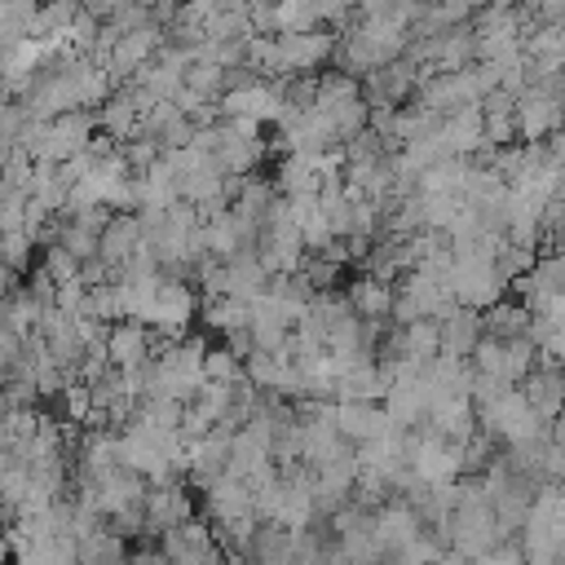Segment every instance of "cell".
Segmentation results:
<instances>
[{"instance_id":"1","label":"cell","mask_w":565,"mask_h":565,"mask_svg":"<svg viewBox=\"0 0 565 565\" xmlns=\"http://www.w3.org/2000/svg\"><path fill=\"white\" fill-rule=\"evenodd\" d=\"M477 424L499 441V446H512V441H525L534 433L547 428V419L530 406V397L521 393V384H508L503 393L477 402Z\"/></svg>"},{"instance_id":"2","label":"cell","mask_w":565,"mask_h":565,"mask_svg":"<svg viewBox=\"0 0 565 565\" xmlns=\"http://www.w3.org/2000/svg\"><path fill=\"white\" fill-rule=\"evenodd\" d=\"M199 305H203V296H199L194 278L163 274V278H159V296H154L150 327H154L159 335H168V340H181V335H190V322L199 318Z\"/></svg>"},{"instance_id":"3","label":"cell","mask_w":565,"mask_h":565,"mask_svg":"<svg viewBox=\"0 0 565 565\" xmlns=\"http://www.w3.org/2000/svg\"><path fill=\"white\" fill-rule=\"evenodd\" d=\"M446 287H450V296H455L459 305L486 309V305H494V300L508 291V278L494 269V260H486V256H459V252H455V265H450Z\"/></svg>"},{"instance_id":"4","label":"cell","mask_w":565,"mask_h":565,"mask_svg":"<svg viewBox=\"0 0 565 565\" xmlns=\"http://www.w3.org/2000/svg\"><path fill=\"white\" fill-rule=\"evenodd\" d=\"M335 44H340V31L335 26H309V31H278V53L287 62L291 75H313L322 66L335 62Z\"/></svg>"},{"instance_id":"5","label":"cell","mask_w":565,"mask_h":565,"mask_svg":"<svg viewBox=\"0 0 565 565\" xmlns=\"http://www.w3.org/2000/svg\"><path fill=\"white\" fill-rule=\"evenodd\" d=\"M419 79H424V71L411 57H393V62H384V66L362 75V97L371 106H406L415 97Z\"/></svg>"},{"instance_id":"6","label":"cell","mask_w":565,"mask_h":565,"mask_svg":"<svg viewBox=\"0 0 565 565\" xmlns=\"http://www.w3.org/2000/svg\"><path fill=\"white\" fill-rule=\"evenodd\" d=\"M565 124V97H556L547 84H530L516 97V132L525 141H547Z\"/></svg>"},{"instance_id":"7","label":"cell","mask_w":565,"mask_h":565,"mask_svg":"<svg viewBox=\"0 0 565 565\" xmlns=\"http://www.w3.org/2000/svg\"><path fill=\"white\" fill-rule=\"evenodd\" d=\"M159 547H163L168 561H181V565H194V561H225V552H221V543H216V534H212V521H199V516H190V521L163 530V534H159Z\"/></svg>"},{"instance_id":"8","label":"cell","mask_w":565,"mask_h":565,"mask_svg":"<svg viewBox=\"0 0 565 565\" xmlns=\"http://www.w3.org/2000/svg\"><path fill=\"white\" fill-rule=\"evenodd\" d=\"M190 516H199V503H194L190 481L150 486V494H146V534L159 539L163 530H172V525H181V521H190Z\"/></svg>"},{"instance_id":"9","label":"cell","mask_w":565,"mask_h":565,"mask_svg":"<svg viewBox=\"0 0 565 565\" xmlns=\"http://www.w3.org/2000/svg\"><path fill=\"white\" fill-rule=\"evenodd\" d=\"M93 132H97V110L71 106V110H62V115L49 119V137H44V154L40 159H57L62 163V159L79 154Z\"/></svg>"},{"instance_id":"10","label":"cell","mask_w":565,"mask_h":565,"mask_svg":"<svg viewBox=\"0 0 565 565\" xmlns=\"http://www.w3.org/2000/svg\"><path fill=\"white\" fill-rule=\"evenodd\" d=\"M163 44H168V35H163V26H159V22L132 26V31H124V35H119V44H115V53H110L106 71L115 75V84H124V79H132V71H137V66H146Z\"/></svg>"},{"instance_id":"11","label":"cell","mask_w":565,"mask_h":565,"mask_svg":"<svg viewBox=\"0 0 565 565\" xmlns=\"http://www.w3.org/2000/svg\"><path fill=\"white\" fill-rule=\"evenodd\" d=\"M199 508L207 512V521H238V516H247V512H256V490L243 481V477H234V472H225V477H216L212 486H203L199 490Z\"/></svg>"},{"instance_id":"12","label":"cell","mask_w":565,"mask_h":565,"mask_svg":"<svg viewBox=\"0 0 565 565\" xmlns=\"http://www.w3.org/2000/svg\"><path fill=\"white\" fill-rule=\"evenodd\" d=\"M521 393L530 397V406L552 424L561 411H565V366H556V362H547V358H539L521 380Z\"/></svg>"},{"instance_id":"13","label":"cell","mask_w":565,"mask_h":565,"mask_svg":"<svg viewBox=\"0 0 565 565\" xmlns=\"http://www.w3.org/2000/svg\"><path fill=\"white\" fill-rule=\"evenodd\" d=\"M437 327H441V353H455V358H472L477 340L486 335L481 309L459 305V300H450V305L437 313Z\"/></svg>"},{"instance_id":"14","label":"cell","mask_w":565,"mask_h":565,"mask_svg":"<svg viewBox=\"0 0 565 565\" xmlns=\"http://www.w3.org/2000/svg\"><path fill=\"white\" fill-rule=\"evenodd\" d=\"M388 424H393V419H388L384 402H362V397H353V402H335V428H340V437L353 441V446L380 437Z\"/></svg>"},{"instance_id":"15","label":"cell","mask_w":565,"mask_h":565,"mask_svg":"<svg viewBox=\"0 0 565 565\" xmlns=\"http://www.w3.org/2000/svg\"><path fill=\"white\" fill-rule=\"evenodd\" d=\"M141 221H137V212H115L110 221H106V230H102V243H97V256L119 274L124 269V260L141 247Z\"/></svg>"},{"instance_id":"16","label":"cell","mask_w":565,"mask_h":565,"mask_svg":"<svg viewBox=\"0 0 565 565\" xmlns=\"http://www.w3.org/2000/svg\"><path fill=\"white\" fill-rule=\"evenodd\" d=\"M150 344H154L150 322H137V318H119V322H110L106 349H110V362H115L119 371L146 362V358H150Z\"/></svg>"},{"instance_id":"17","label":"cell","mask_w":565,"mask_h":565,"mask_svg":"<svg viewBox=\"0 0 565 565\" xmlns=\"http://www.w3.org/2000/svg\"><path fill=\"white\" fill-rule=\"evenodd\" d=\"M344 296H349V305H353L362 318H388V313H393V282L380 278V274H371V269H362V274L344 287Z\"/></svg>"},{"instance_id":"18","label":"cell","mask_w":565,"mask_h":565,"mask_svg":"<svg viewBox=\"0 0 565 565\" xmlns=\"http://www.w3.org/2000/svg\"><path fill=\"white\" fill-rule=\"evenodd\" d=\"M97 128H106L115 141H128V137L141 132V110H137V102H132V93L124 84L97 106Z\"/></svg>"},{"instance_id":"19","label":"cell","mask_w":565,"mask_h":565,"mask_svg":"<svg viewBox=\"0 0 565 565\" xmlns=\"http://www.w3.org/2000/svg\"><path fill=\"white\" fill-rule=\"evenodd\" d=\"M199 322L207 327V331H216V335H230V331H238V327H247L252 322V300H238V296H207L203 305H199Z\"/></svg>"},{"instance_id":"20","label":"cell","mask_w":565,"mask_h":565,"mask_svg":"<svg viewBox=\"0 0 565 565\" xmlns=\"http://www.w3.org/2000/svg\"><path fill=\"white\" fill-rule=\"evenodd\" d=\"M384 388H388V380H384V371H380V358H371V362H358L353 371H344V375L335 380V402H353V397L380 402Z\"/></svg>"},{"instance_id":"21","label":"cell","mask_w":565,"mask_h":565,"mask_svg":"<svg viewBox=\"0 0 565 565\" xmlns=\"http://www.w3.org/2000/svg\"><path fill=\"white\" fill-rule=\"evenodd\" d=\"M252 561H265V565L296 561V530L282 521H260L252 534Z\"/></svg>"},{"instance_id":"22","label":"cell","mask_w":565,"mask_h":565,"mask_svg":"<svg viewBox=\"0 0 565 565\" xmlns=\"http://www.w3.org/2000/svg\"><path fill=\"white\" fill-rule=\"evenodd\" d=\"M225 265H230V296H238V300H256V296H265V287H269V269L260 265L256 247H252V252H234Z\"/></svg>"},{"instance_id":"23","label":"cell","mask_w":565,"mask_h":565,"mask_svg":"<svg viewBox=\"0 0 565 565\" xmlns=\"http://www.w3.org/2000/svg\"><path fill=\"white\" fill-rule=\"evenodd\" d=\"M79 9H84L79 0H40L26 35H35V40H62L71 31V22L79 18Z\"/></svg>"},{"instance_id":"24","label":"cell","mask_w":565,"mask_h":565,"mask_svg":"<svg viewBox=\"0 0 565 565\" xmlns=\"http://www.w3.org/2000/svg\"><path fill=\"white\" fill-rule=\"evenodd\" d=\"M128 556V539L106 521V525H97V530H88L84 539H79V561H97V565H106V561H124Z\"/></svg>"},{"instance_id":"25","label":"cell","mask_w":565,"mask_h":565,"mask_svg":"<svg viewBox=\"0 0 565 565\" xmlns=\"http://www.w3.org/2000/svg\"><path fill=\"white\" fill-rule=\"evenodd\" d=\"M225 71L230 66H221L216 57H194L190 66H185V88H194V93H203V97H221L225 93Z\"/></svg>"},{"instance_id":"26","label":"cell","mask_w":565,"mask_h":565,"mask_svg":"<svg viewBox=\"0 0 565 565\" xmlns=\"http://www.w3.org/2000/svg\"><path fill=\"white\" fill-rule=\"evenodd\" d=\"M203 375H207V380H225V384H234V380H243V375H247V362H243L230 344H207Z\"/></svg>"},{"instance_id":"27","label":"cell","mask_w":565,"mask_h":565,"mask_svg":"<svg viewBox=\"0 0 565 565\" xmlns=\"http://www.w3.org/2000/svg\"><path fill=\"white\" fill-rule=\"evenodd\" d=\"M35 238L26 234V230H18V234H0V260L9 265V269H18V274H26L31 265H35Z\"/></svg>"},{"instance_id":"28","label":"cell","mask_w":565,"mask_h":565,"mask_svg":"<svg viewBox=\"0 0 565 565\" xmlns=\"http://www.w3.org/2000/svg\"><path fill=\"white\" fill-rule=\"evenodd\" d=\"M57 402H62L66 419L84 424V419H88V411H93V388H88V380H79V375H66V384H62Z\"/></svg>"},{"instance_id":"29","label":"cell","mask_w":565,"mask_h":565,"mask_svg":"<svg viewBox=\"0 0 565 565\" xmlns=\"http://www.w3.org/2000/svg\"><path fill=\"white\" fill-rule=\"evenodd\" d=\"M40 265H44V269H49L57 282H66V278H75V274H79V265H84V260H79L71 247H62V243H44Z\"/></svg>"},{"instance_id":"30","label":"cell","mask_w":565,"mask_h":565,"mask_svg":"<svg viewBox=\"0 0 565 565\" xmlns=\"http://www.w3.org/2000/svg\"><path fill=\"white\" fill-rule=\"evenodd\" d=\"M97 31H102V18L97 13H88V9H79V18L71 22V31H66V40H71V49L75 53H93V44H97Z\"/></svg>"},{"instance_id":"31","label":"cell","mask_w":565,"mask_h":565,"mask_svg":"<svg viewBox=\"0 0 565 565\" xmlns=\"http://www.w3.org/2000/svg\"><path fill=\"white\" fill-rule=\"evenodd\" d=\"M26 230V194H4L0 199V234Z\"/></svg>"},{"instance_id":"32","label":"cell","mask_w":565,"mask_h":565,"mask_svg":"<svg viewBox=\"0 0 565 565\" xmlns=\"http://www.w3.org/2000/svg\"><path fill=\"white\" fill-rule=\"evenodd\" d=\"M84 300H88V282H84V274H75V278H66V282H57V305H62L66 313H79V309H84Z\"/></svg>"},{"instance_id":"33","label":"cell","mask_w":565,"mask_h":565,"mask_svg":"<svg viewBox=\"0 0 565 565\" xmlns=\"http://www.w3.org/2000/svg\"><path fill=\"white\" fill-rule=\"evenodd\" d=\"M313 4H318V18H322L327 26H335V31L358 13V0H313Z\"/></svg>"},{"instance_id":"34","label":"cell","mask_w":565,"mask_h":565,"mask_svg":"<svg viewBox=\"0 0 565 565\" xmlns=\"http://www.w3.org/2000/svg\"><path fill=\"white\" fill-rule=\"evenodd\" d=\"M547 150H552V154H556V159L565 163V124H561V128H556V132L547 137Z\"/></svg>"},{"instance_id":"35","label":"cell","mask_w":565,"mask_h":565,"mask_svg":"<svg viewBox=\"0 0 565 565\" xmlns=\"http://www.w3.org/2000/svg\"><path fill=\"white\" fill-rule=\"evenodd\" d=\"M4 97H13V84H9V75L0 71V102H4Z\"/></svg>"},{"instance_id":"36","label":"cell","mask_w":565,"mask_h":565,"mask_svg":"<svg viewBox=\"0 0 565 565\" xmlns=\"http://www.w3.org/2000/svg\"><path fill=\"white\" fill-rule=\"evenodd\" d=\"M9 150H13V141L0 132V168H4V159H9Z\"/></svg>"}]
</instances>
